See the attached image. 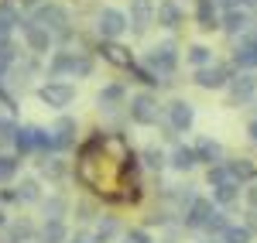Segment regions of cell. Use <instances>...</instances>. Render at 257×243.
<instances>
[{"mask_svg": "<svg viewBox=\"0 0 257 243\" xmlns=\"http://www.w3.org/2000/svg\"><path fill=\"white\" fill-rule=\"evenodd\" d=\"M230 103H250L257 100V72L254 69H243V72H237L233 79H230Z\"/></svg>", "mask_w": 257, "mask_h": 243, "instance_id": "9c48e42d", "label": "cell"}, {"mask_svg": "<svg viewBox=\"0 0 257 243\" xmlns=\"http://www.w3.org/2000/svg\"><path fill=\"white\" fill-rule=\"evenodd\" d=\"M206 182L213 185V188H219V185H230V182H233V175H230V168H226V161L213 164V168L206 171Z\"/></svg>", "mask_w": 257, "mask_h": 243, "instance_id": "1f68e13d", "label": "cell"}, {"mask_svg": "<svg viewBox=\"0 0 257 243\" xmlns=\"http://www.w3.org/2000/svg\"><path fill=\"white\" fill-rule=\"evenodd\" d=\"M96 103H99V110H106V113H113L117 106H127V86H123V82L103 86L96 93Z\"/></svg>", "mask_w": 257, "mask_h": 243, "instance_id": "7c38bea8", "label": "cell"}, {"mask_svg": "<svg viewBox=\"0 0 257 243\" xmlns=\"http://www.w3.org/2000/svg\"><path fill=\"white\" fill-rule=\"evenodd\" d=\"M65 240H69L65 223L62 219H45V226H41V243H65Z\"/></svg>", "mask_w": 257, "mask_h": 243, "instance_id": "4316f807", "label": "cell"}, {"mask_svg": "<svg viewBox=\"0 0 257 243\" xmlns=\"http://www.w3.org/2000/svg\"><path fill=\"white\" fill-rule=\"evenodd\" d=\"M247 134H250V141L257 144V117H254V120H250V123H247Z\"/></svg>", "mask_w": 257, "mask_h": 243, "instance_id": "7bdbcfd3", "label": "cell"}, {"mask_svg": "<svg viewBox=\"0 0 257 243\" xmlns=\"http://www.w3.org/2000/svg\"><path fill=\"white\" fill-rule=\"evenodd\" d=\"M237 72H233V65H206V69H196L192 72V82H196L199 89H226L230 79H233Z\"/></svg>", "mask_w": 257, "mask_h": 243, "instance_id": "8992f818", "label": "cell"}, {"mask_svg": "<svg viewBox=\"0 0 257 243\" xmlns=\"http://www.w3.org/2000/svg\"><path fill=\"white\" fill-rule=\"evenodd\" d=\"M243 199H247V205H250V209H257V182H250L247 188H243Z\"/></svg>", "mask_w": 257, "mask_h": 243, "instance_id": "74e56055", "label": "cell"}, {"mask_svg": "<svg viewBox=\"0 0 257 243\" xmlns=\"http://www.w3.org/2000/svg\"><path fill=\"white\" fill-rule=\"evenodd\" d=\"M226 168H230L233 182H240V185L257 182V164L250 161V158H230V161H226Z\"/></svg>", "mask_w": 257, "mask_h": 243, "instance_id": "ac0fdd59", "label": "cell"}, {"mask_svg": "<svg viewBox=\"0 0 257 243\" xmlns=\"http://www.w3.org/2000/svg\"><path fill=\"white\" fill-rule=\"evenodd\" d=\"M192 147H196L199 164H206V168H213V164L223 161V144L213 141V137H199V141L192 144Z\"/></svg>", "mask_w": 257, "mask_h": 243, "instance_id": "2e32d148", "label": "cell"}, {"mask_svg": "<svg viewBox=\"0 0 257 243\" xmlns=\"http://www.w3.org/2000/svg\"><path fill=\"white\" fill-rule=\"evenodd\" d=\"M127 243H151V236H148V229H131Z\"/></svg>", "mask_w": 257, "mask_h": 243, "instance_id": "8d00e7d4", "label": "cell"}, {"mask_svg": "<svg viewBox=\"0 0 257 243\" xmlns=\"http://www.w3.org/2000/svg\"><path fill=\"white\" fill-rule=\"evenodd\" d=\"M226 226H230L226 212H223V209H216V212H213V219L206 223V233H209V236H223V233H226Z\"/></svg>", "mask_w": 257, "mask_h": 243, "instance_id": "e575fe53", "label": "cell"}, {"mask_svg": "<svg viewBox=\"0 0 257 243\" xmlns=\"http://www.w3.org/2000/svg\"><path fill=\"white\" fill-rule=\"evenodd\" d=\"M117 233H120V223L113 219V216H106V219L96 226V236H93V243H110Z\"/></svg>", "mask_w": 257, "mask_h": 243, "instance_id": "d6a6232c", "label": "cell"}, {"mask_svg": "<svg viewBox=\"0 0 257 243\" xmlns=\"http://www.w3.org/2000/svg\"><path fill=\"white\" fill-rule=\"evenodd\" d=\"M21 35H24V45H28V52H35V55H48L52 52V41H55V35L48 31V28H41V24H35V21H21Z\"/></svg>", "mask_w": 257, "mask_h": 243, "instance_id": "ba28073f", "label": "cell"}, {"mask_svg": "<svg viewBox=\"0 0 257 243\" xmlns=\"http://www.w3.org/2000/svg\"><path fill=\"white\" fill-rule=\"evenodd\" d=\"M14 192H18V202H38V199H41L38 178H21V185L14 188Z\"/></svg>", "mask_w": 257, "mask_h": 243, "instance_id": "f546056e", "label": "cell"}, {"mask_svg": "<svg viewBox=\"0 0 257 243\" xmlns=\"http://www.w3.org/2000/svg\"><path fill=\"white\" fill-rule=\"evenodd\" d=\"M127 117H131V123H138V127H155L161 117V103L155 93H134L131 96V103H127Z\"/></svg>", "mask_w": 257, "mask_h": 243, "instance_id": "7a4b0ae2", "label": "cell"}, {"mask_svg": "<svg viewBox=\"0 0 257 243\" xmlns=\"http://www.w3.org/2000/svg\"><path fill=\"white\" fill-rule=\"evenodd\" d=\"M127 28H131V18H127V11H120V7H103L96 14V31H99L103 41H117Z\"/></svg>", "mask_w": 257, "mask_h": 243, "instance_id": "277c9868", "label": "cell"}, {"mask_svg": "<svg viewBox=\"0 0 257 243\" xmlns=\"http://www.w3.org/2000/svg\"><path fill=\"white\" fill-rule=\"evenodd\" d=\"M7 226V212H4V205H0V229Z\"/></svg>", "mask_w": 257, "mask_h": 243, "instance_id": "ee69618b", "label": "cell"}, {"mask_svg": "<svg viewBox=\"0 0 257 243\" xmlns=\"http://www.w3.org/2000/svg\"><path fill=\"white\" fill-rule=\"evenodd\" d=\"M45 216H48V219H62V216H65V199H62V195L45 199Z\"/></svg>", "mask_w": 257, "mask_h": 243, "instance_id": "d590c367", "label": "cell"}, {"mask_svg": "<svg viewBox=\"0 0 257 243\" xmlns=\"http://www.w3.org/2000/svg\"><path fill=\"white\" fill-rule=\"evenodd\" d=\"M168 223V212H151L148 216V226H165Z\"/></svg>", "mask_w": 257, "mask_h": 243, "instance_id": "ab89813d", "label": "cell"}, {"mask_svg": "<svg viewBox=\"0 0 257 243\" xmlns=\"http://www.w3.org/2000/svg\"><path fill=\"white\" fill-rule=\"evenodd\" d=\"M213 212H216V202L196 195V202L182 212V223H185V229H206V223L213 219Z\"/></svg>", "mask_w": 257, "mask_h": 243, "instance_id": "30bf717a", "label": "cell"}, {"mask_svg": "<svg viewBox=\"0 0 257 243\" xmlns=\"http://www.w3.org/2000/svg\"><path fill=\"white\" fill-rule=\"evenodd\" d=\"M185 62L192 69H206V65H213V48L209 45H189L185 48Z\"/></svg>", "mask_w": 257, "mask_h": 243, "instance_id": "484cf974", "label": "cell"}, {"mask_svg": "<svg viewBox=\"0 0 257 243\" xmlns=\"http://www.w3.org/2000/svg\"><path fill=\"white\" fill-rule=\"evenodd\" d=\"M230 7H243L247 11V7H257V0H230Z\"/></svg>", "mask_w": 257, "mask_h": 243, "instance_id": "b9f144b4", "label": "cell"}, {"mask_svg": "<svg viewBox=\"0 0 257 243\" xmlns=\"http://www.w3.org/2000/svg\"><path fill=\"white\" fill-rule=\"evenodd\" d=\"M165 120L172 127V134H189L192 123H196V106L189 100H172L165 106Z\"/></svg>", "mask_w": 257, "mask_h": 243, "instance_id": "52a82bcc", "label": "cell"}, {"mask_svg": "<svg viewBox=\"0 0 257 243\" xmlns=\"http://www.w3.org/2000/svg\"><path fill=\"white\" fill-rule=\"evenodd\" d=\"M38 100L45 106H52V110H65V106H72L76 100V86L65 79H48L45 86H38Z\"/></svg>", "mask_w": 257, "mask_h": 243, "instance_id": "3957f363", "label": "cell"}, {"mask_svg": "<svg viewBox=\"0 0 257 243\" xmlns=\"http://www.w3.org/2000/svg\"><path fill=\"white\" fill-rule=\"evenodd\" d=\"M76 212H79L76 219H93V205H89V202H79V205H76Z\"/></svg>", "mask_w": 257, "mask_h": 243, "instance_id": "f35d334b", "label": "cell"}, {"mask_svg": "<svg viewBox=\"0 0 257 243\" xmlns=\"http://www.w3.org/2000/svg\"><path fill=\"white\" fill-rule=\"evenodd\" d=\"M223 14H219V4L216 0H196V24L202 31H216Z\"/></svg>", "mask_w": 257, "mask_h": 243, "instance_id": "5bb4252c", "label": "cell"}, {"mask_svg": "<svg viewBox=\"0 0 257 243\" xmlns=\"http://www.w3.org/2000/svg\"><path fill=\"white\" fill-rule=\"evenodd\" d=\"M18 168H21V158H14V154H0V185L11 182V178L18 175Z\"/></svg>", "mask_w": 257, "mask_h": 243, "instance_id": "836d02e7", "label": "cell"}, {"mask_svg": "<svg viewBox=\"0 0 257 243\" xmlns=\"http://www.w3.org/2000/svg\"><path fill=\"white\" fill-rule=\"evenodd\" d=\"M35 130H38V127H18V130H14V151H18L21 158L35 151Z\"/></svg>", "mask_w": 257, "mask_h": 243, "instance_id": "f1b7e54d", "label": "cell"}, {"mask_svg": "<svg viewBox=\"0 0 257 243\" xmlns=\"http://www.w3.org/2000/svg\"><path fill=\"white\" fill-rule=\"evenodd\" d=\"M35 151L41 158H52V154H62L59 151V141H55V130H35Z\"/></svg>", "mask_w": 257, "mask_h": 243, "instance_id": "cb8c5ba5", "label": "cell"}, {"mask_svg": "<svg viewBox=\"0 0 257 243\" xmlns=\"http://www.w3.org/2000/svg\"><path fill=\"white\" fill-rule=\"evenodd\" d=\"M7 202H18V192L14 188H4L0 192V205H7Z\"/></svg>", "mask_w": 257, "mask_h": 243, "instance_id": "60d3db41", "label": "cell"}, {"mask_svg": "<svg viewBox=\"0 0 257 243\" xmlns=\"http://www.w3.org/2000/svg\"><path fill=\"white\" fill-rule=\"evenodd\" d=\"M138 158H141V164H144V168H148V171H161V168H165V164H168V154H165V151H161L158 144H148V147H144V151H141Z\"/></svg>", "mask_w": 257, "mask_h": 243, "instance_id": "d4e9b609", "label": "cell"}, {"mask_svg": "<svg viewBox=\"0 0 257 243\" xmlns=\"http://www.w3.org/2000/svg\"><path fill=\"white\" fill-rule=\"evenodd\" d=\"M69 243H93L89 236H76V240H69Z\"/></svg>", "mask_w": 257, "mask_h": 243, "instance_id": "f6af8a7d", "label": "cell"}, {"mask_svg": "<svg viewBox=\"0 0 257 243\" xmlns=\"http://www.w3.org/2000/svg\"><path fill=\"white\" fill-rule=\"evenodd\" d=\"M168 164L175 168V171H192L199 164V158H196V147H185V144H178L175 151L168 154Z\"/></svg>", "mask_w": 257, "mask_h": 243, "instance_id": "7402d4cb", "label": "cell"}, {"mask_svg": "<svg viewBox=\"0 0 257 243\" xmlns=\"http://www.w3.org/2000/svg\"><path fill=\"white\" fill-rule=\"evenodd\" d=\"M52 130H55V141H59V151H69V147L76 144V134H79V123L72 120V117H59V123H55Z\"/></svg>", "mask_w": 257, "mask_h": 243, "instance_id": "d6986e66", "label": "cell"}, {"mask_svg": "<svg viewBox=\"0 0 257 243\" xmlns=\"http://www.w3.org/2000/svg\"><path fill=\"white\" fill-rule=\"evenodd\" d=\"M148 69L165 82H168V76H175V69H178V45L175 41L168 38V41L151 45V48H148Z\"/></svg>", "mask_w": 257, "mask_h": 243, "instance_id": "6da1fadb", "label": "cell"}, {"mask_svg": "<svg viewBox=\"0 0 257 243\" xmlns=\"http://www.w3.org/2000/svg\"><path fill=\"white\" fill-rule=\"evenodd\" d=\"M38 168H41V178H48V182H62L65 178V161L62 158H41L38 161Z\"/></svg>", "mask_w": 257, "mask_h": 243, "instance_id": "83f0119b", "label": "cell"}, {"mask_svg": "<svg viewBox=\"0 0 257 243\" xmlns=\"http://www.w3.org/2000/svg\"><path fill=\"white\" fill-rule=\"evenodd\" d=\"M254 240V229L243 223V226H237V223H230L226 226V233H223V243H250Z\"/></svg>", "mask_w": 257, "mask_h": 243, "instance_id": "4dcf8cb0", "label": "cell"}, {"mask_svg": "<svg viewBox=\"0 0 257 243\" xmlns=\"http://www.w3.org/2000/svg\"><path fill=\"white\" fill-rule=\"evenodd\" d=\"M240 192H243V185H240V182L219 185V188H213V202H216L219 209H230V205L240 202Z\"/></svg>", "mask_w": 257, "mask_h": 243, "instance_id": "603a6c76", "label": "cell"}, {"mask_svg": "<svg viewBox=\"0 0 257 243\" xmlns=\"http://www.w3.org/2000/svg\"><path fill=\"white\" fill-rule=\"evenodd\" d=\"M250 14L243 11V7H226L223 11V21H219V31H226L230 38H240V35H247L250 31Z\"/></svg>", "mask_w": 257, "mask_h": 243, "instance_id": "8fae6325", "label": "cell"}, {"mask_svg": "<svg viewBox=\"0 0 257 243\" xmlns=\"http://www.w3.org/2000/svg\"><path fill=\"white\" fill-rule=\"evenodd\" d=\"M72 65H76V52H55L48 59V79H65L72 76Z\"/></svg>", "mask_w": 257, "mask_h": 243, "instance_id": "e0dca14e", "label": "cell"}, {"mask_svg": "<svg viewBox=\"0 0 257 243\" xmlns=\"http://www.w3.org/2000/svg\"><path fill=\"white\" fill-rule=\"evenodd\" d=\"M165 202H172L178 212H185L196 202V192H192V185H172V188H165Z\"/></svg>", "mask_w": 257, "mask_h": 243, "instance_id": "ffe728a7", "label": "cell"}, {"mask_svg": "<svg viewBox=\"0 0 257 243\" xmlns=\"http://www.w3.org/2000/svg\"><path fill=\"white\" fill-rule=\"evenodd\" d=\"M155 21H158L161 28H168V31H175L185 24V11L178 7V0H161L158 11H155Z\"/></svg>", "mask_w": 257, "mask_h": 243, "instance_id": "4fadbf2b", "label": "cell"}, {"mask_svg": "<svg viewBox=\"0 0 257 243\" xmlns=\"http://www.w3.org/2000/svg\"><path fill=\"white\" fill-rule=\"evenodd\" d=\"M155 11H158V4H155V0H131L127 18H131V24H134V31H144V28L155 21Z\"/></svg>", "mask_w": 257, "mask_h": 243, "instance_id": "9a60e30c", "label": "cell"}, {"mask_svg": "<svg viewBox=\"0 0 257 243\" xmlns=\"http://www.w3.org/2000/svg\"><path fill=\"white\" fill-rule=\"evenodd\" d=\"M99 52H103V59L110 62V65H120V69H131V65H134L131 48H123V45H117V41H106Z\"/></svg>", "mask_w": 257, "mask_h": 243, "instance_id": "44dd1931", "label": "cell"}, {"mask_svg": "<svg viewBox=\"0 0 257 243\" xmlns=\"http://www.w3.org/2000/svg\"><path fill=\"white\" fill-rule=\"evenodd\" d=\"M206 243H219V240H206Z\"/></svg>", "mask_w": 257, "mask_h": 243, "instance_id": "bcb514c9", "label": "cell"}, {"mask_svg": "<svg viewBox=\"0 0 257 243\" xmlns=\"http://www.w3.org/2000/svg\"><path fill=\"white\" fill-rule=\"evenodd\" d=\"M31 21L41 24V28H48L52 35H55V31H59V35L69 31V14H65V7H62V4H52V0H48V4H38L35 14H31Z\"/></svg>", "mask_w": 257, "mask_h": 243, "instance_id": "5b68a950", "label": "cell"}]
</instances>
